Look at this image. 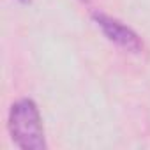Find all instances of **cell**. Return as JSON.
<instances>
[{
    "instance_id": "3957f363",
    "label": "cell",
    "mask_w": 150,
    "mask_h": 150,
    "mask_svg": "<svg viewBox=\"0 0 150 150\" xmlns=\"http://www.w3.org/2000/svg\"><path fill=\"white\" fill-rule=\"evenodd\" d=\"M18 2H21V4H30L32 0H18Z\"/></svg>"
},
{
    "instance_id": "6da1fadb",
    "label": "cell",
    "mask_w": 150,
    "mask_h": 150,
    "mask_svg": "<svg viewBox=\"0 0 150 150\" xmlns=\"http://www.w3.org/2000/svg\"><path fill=\"white\" fill-rule=\"evenodd\" d=\"M9 132L16 146L23 150H44L46 138L37 104L25 97L16 101L9 111Z\"/></svg>"
},
{
    "instance_id": "7a4b0ae2",
    "label": "cell",
    "mask_w": 150,
    "mask_h": 150,
    "mask_svg": "<svg viewBox=\"0 0 150 150\" xmlns=\"http://www.w3.org/2000/svg\"><path fill=\"white\" fill-rule=\"evenodd\" d=\"M92 20L103 30V34L108 37V41H111L118 48L131 51V53H141L143 51V41L139 39V35L131 27L124 25L120 20L111 18L104 13H94Z\"/></svg>"
}]
</instances>
